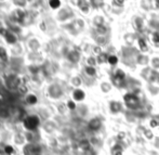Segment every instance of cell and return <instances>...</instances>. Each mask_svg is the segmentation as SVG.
Wrapping results in <instances>:
<instances>
[{
    "label": "cell",
    "mask_w": 159,
    "mask_h": 155,
    "mask_svg": "<svg viewBox=\"0 0 159 155\" xmlns=\"http://www.w3.org/2000/svg\"><path fill=\"white\" fill-rule=\"evenodd\" d=\"M13 14H14V19L19 22H22L24 20V17H25V13L22 10H16Z\"/></svg>",
    "instance_id": "8"
},
{
    "label": "cell",
    "mask_w": 159,
    "mask_h": 155,
    "mask_svg": "<svg viewBox=\"0 0 159 155\" xmlns=\"http://www.w3.org/2000/svg\"><path fill=\"white\" fill-rule=\"evenodd\" d=\"M157 4H159V0H157Z\"/></svg>",
    "instance_id": "19"
},
{
    "label": "cell",
    "mask_w": 159,
    "mask_h": 155,
    "mask_svg": "<svg viewBox=\"0 0 159 155\" xmlns=\"http://www.w3.org/2000/svg\"><path fill=\"white\" fill-rule=\"evenodd\" d=\"M10 112H9L8 109H6V107H1L0 109V117L2 118H9L10 117Z\"/></svg>",
    "instance_id": "10"
},
{
    "label": "cell",
    "mask_w": 159,
    "mask_h": 155,
    "mask_svg": "<svg viewBox=\"0 0 159 155\" xmlns=\"http://www.w3.org/2000/svg\"><path fill=\"white\" fill-rule=\"evenodd\" d=\"M41 147L38 143H28L24 147V155H41Z\"/></svg>",
    "instance_id": "2"
},
{
    "label": "cell",
    "mask_w": 159,
    "mask_h": 155,
    "mask_svg": "<svg viewBox=\"0 0 159 155\" xmlns=\"http://www.w3.org/2000/svg\"><path fill=\"white\" fill-rule=\"evenodd\" d=\"M67 105H68V109H70V110H75V107H76V104L74 102H71V101H69Z\"/></svg>",
    "instance_id": "16"
},
{
    "label": "cell",
    "mask_w": 159,
    "mask_h": 155,
    "mask_svg": "<svg viewBox=\"0 0 159 155\" xmlns=\"http://www.w3.org/2000/svg\"><path fill=\"white\" fill-rule=\"evenodd\" d=\"M73 96H74V99H75L76 101H81L82 99L84 98V91H82V90L77 89V90L74 91Z\"/></svg>",
    "instance_id": "7"
},
{
    "label": "cell",
    "mask_w": 159,
    "mask_h": 155,
    "mask_svg": "<svg viewBox=\"0 0 159 155\" xmlns=\"http://www.w3.org/2000/svg\"><path fill=\"white\" fill-rule=\"evenodd\" d=\"M3 35H4V39L7 40V42H9V44H15V42H16V40H17L16 36H15L12 31H6Z\"/></svg>",
    "instance_id": "6"
},
{
    "label": "cell",
    "mask_w": 159,
    "mask_h": 155,
    "mask_svg": "<svg viewBox=\"0 0 159 155\" xmlns=\"http://www.w3.org/2000/svg\"><path fill=\"white\" fill-rule=\"evenodd\" d=\"M26 141H28L30 143H37V141H39V134H37V131H28L25 134Z\"/></svg>",
    "instance_id": "4"
},
{
    "label": "cell",
    "mask_w": 159,
    "mask_h": 155,
    "mask_svg": "<svg viewBox=\"0 0 159 155\" xmlns=\"http://www.w3.org/2000/svg\"><path fill=\"white\" fill-rule=\"evenodd\" d=\"M108 61H109L111 64H116V63H117V58H116V57H111Z\"/></svg>",
    "instance_id": "15"
},
{
    "label": "cell",
    "mask_w": 159,
    "mask_h": 155,
    "mask_svg": "<svg viewBox=\"0 0 159 155\" xmlns=\"http://www.w3.org/2000/svg\"><path fill=\"white\" fill-rule=\"evenodd\" d=\"M0 59H1L2 61H7V60H8L7 51H6V49L2 48V47H0Z\"/></svg>",
    "instance_id": "11"
},
{
    "label": "cell",
    "mask_w": 159,
    "mask_h": 155,
    "mask_svg": "<svg viewBox=\"0 0 159 155\" xmlns=\"http://www.w3.org/2000/svg\"><path fill=\"white\" fill-rule=\"evenodd\" d=\"M23 125L28 131H36L40 126V120L36 115H28L23 118Z\"/></svg>",
    "instance_id": "1"
},
{
    "label": "cell",
    "mask_w": 159,
    "mask_h": 155,
    "mask_svg": "<svg viewBox=\"0 0 159 155\" xmlns=\"http://www.w3.org/2000/svg\"><path fill=\"white\" fill-rule=\"evenodd\" d=\"M3 152L6 154L11 155V154H13L14 150H13V147H11V145H6V147H4V149H3Z\"/></svg>",
    "instance_id": "13"
},
{
    "label": "cell",
    "mask_w": 159,
    "mask_h": 155,
    "mask_svg": "<svg viewBox=\"0 0 159 155\" xmlns=\"http://www.w3.org/2000/svg\"><path fill=\"white\" fill-rule=\"evenodd\" d=\"M4 31H4L3 26H2V23H1V22H0V34H2V33L4 34Z\"/></svg>",
    "instance_id": "18"
},
{
    "label": "cell",
    "mask_w": 159,
    "mask_h": 155,
    "mask_svg": "<svg viewBox=\"0 0 159 155\" xmlns=\"http://www.w3.org/2000/svg\"><path fill=\"white\" fill-rule=\"evenodd\" d=\"M80 147H81V148H86V149H88L89 144H88V142H81V143H80Z\"/></svg>",
    "instance_id": "17"
},
{
    "label": "cell",
    "mask_w": 159,
    "mask_h": 155,
    "mask_svg": "<svg viewBox=\"0 0 159 155\" xmlns=\"http://www.w3.org/2000/svg\"><path fill=\"white\" fill-rule=\"evenodd\" d=\"M37 101H38V99L35 94H28V96H26V102L30 105H35L36 103H37Z\"/></svg>",
    "instance_id": "9"
},
{
    "label": "cell",
    "mask_w": 159,
    "mask_h": 155,
    "mask_svg": "<svg viewBox=\"0 0 159 155\" xmlns=\"http://www.w3.org/2000/svg\"><path fill=\"white\" fill-rule=\"evenodd\" d=\"M6 84H7V86H8V88L15 89V88H19L20 80H19V78H17L16 76L11 75V76H9V77L6 79Z\"/></svg>",
    "instance_id": "3"
},
{
    "label": "cell",
    "mask_w": 159,
    "mask_h": 155,
    "mask_svg": "<svg viewBox=\"0 0 159 155\" xmlns=\"http://www.w3.org/2000/svg\"><path fill=\"white\" fill-rule=\"evenodd\" d=\"M61 93H62L61 89H60L57 85H53V86H51L50 88H49V94H50L53 99L59 98V96H61Z\"/></svg>",
    "instance_id": "5"
},
{
    "label": "cell",
    "mask_w": 159,
    "mask_h": 155,
    "mask_svg": "<svg viewBox=\"0 0 159 155\" xmlns=\"http://www.w3.org/2000/svg\"><path fill=\"white\" fill-rule=\"evenodd\" d=\"M87 73H88L89 75H94L95 71H94V68H92V67H87Z\"/></svg>",
    "instance_id": "14"
},
{
    "label": "cell",
    "mask_w": 159,
    "mask_h": 155,
    "mask_svg": "<svg viewBox=\"0 0 159 155\" xmlns=\"http://www.w3.org/2000/svg\"><path fill=\"white\" fill-rule=\"evenodd\" d=\"M49 4H50V7L52 9H57L60 6H61V2H60V0H50V1H49Z\"/></svg>",
    "instance_id": "12"
}]
</instances>
